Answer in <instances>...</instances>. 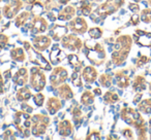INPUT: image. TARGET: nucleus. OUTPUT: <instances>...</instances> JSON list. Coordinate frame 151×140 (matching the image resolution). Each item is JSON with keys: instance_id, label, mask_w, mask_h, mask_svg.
I'll return each instance as SVG.
<instances>
[{"instance_id": "nucleus-1", "label": "nucleus", "mask_w": 151, "mask_h": 140, "mask_svg": "<svg viewBox=\"0 0 151 140\" xmlns=\"http://www.w3.org/2000/svg\"><path fill=\"white\" fill-rule=\"evenodd\" d=\"M122 119L128 124V125L134 126L137 128H141L144 126V121L139 114L138 111L134 110L132 108H126L122 110Z\"/></svg>"}, {"instance_id": "nucleus-14", "label": "nucleus", "mask_w": 151, "mask_h": 140, "mask_svg": "<svg viewBox=\"0 0 151 140\" xmlns=\"http://www.w3.org/2000/svg\"><path fill=\"white\" fill-rule=\"evenodd\" d=\"M63 57H64V55H63L62 52L58 48V44L53 46V52L51 53V55H50L52 64H57V63L61 62Z\"/></svg>"}, {"instance_id": "nucleus-11", "label": "nucleus", "mask_w": 151, "mask_h": 140, "mask_svg": "<svg viewBox=\"0 0 151 140\" xmlns=\"http://www.w3.org/2000/svg\"><path fill=\"white\" fill-rule=\"evenodd\" d=\"M62 105L63 104L60 103V101L57 98H50L47 102V108L51 114H55L62 107Z\"/></svg>"}, {"instance_id": "nucleus-25", "label": "nucleus", "mask_w": 151, "mask_h": 140, "mask_svg": "<svg viewBox=\"0 0 151 140\" xmlns=\"http://www.w3.org/2000/svg\"><path fill=\"white\" fill-rule=\"evenodd\" d=\"M141 19L145 23H150L151 22V9H145L142 11L141 15Z\"/></svg>"}, {"instance_id": "nucleus-33", "label": "nucleus", "mask_w": 151, "mask_h": 140, "mask_svg": "<svg viewBox=\"0 0 151 140\" xmlns=\"http://www.w3.org/2000/svg\"><path fill=\"white\" fill-rule=\"evenodd\" d=\"M123 135L125 136L126 138H132V132L130 131L129 129H125L123 131Z\"/></svg>"}, {"instance_id": "nucleus-10", "label": "nucleus", "mask_w": 151, "mask_h": 140, "mask_svg": "<svg viewBox=\"0 0 151 140\" xmlns=\"http://www.w3.org/2000/svg\"><path fill=\"white\" fill-rule=\"evenodd\" d=\"M27 70L25 68H21L17 73L14 75L13 80H14V82L17 84L18 86H24L27 82Z\"/></svg>"}, {"instance_id": "nucleus-2", "label": "nucleus", "mask_w": 151, "mask_h": 140, "mask_svg": "<svg viewBox=\"0 0 151 140\" xmlns=\"http://www.w3.org/2000/svg\"><path fill=\"white\" fill-rule=\"evenodd\" d=\"M30 72H31V77H30L31 87L36 92H40L45 88V85H46L45 74L40 71L38 67H32Z\"/></svg>"}, {"instance_id": "nucleus-40", "label": "nucleus", "mask_w": 151, "mask_h": 140, "mask_svg": "<svg viewBox=\"0 0 151 140\" xmlns=\"http://www.w3.org/2000/svg\"><path fill=\"white\" fill-rule=\"evenodd\" d=\"M93 92H94V94H95V95H99V96L101 94V89H99V88H97V89H95V90L93 91Z\"/></svg>"}, {"instance_id": "nucleus-22", "label": "nucleus", "mask_w": 151, "mask_h": 140, "mask_svg": "<svg viewBox=\"0 0 151 140\" xmlns=\"http://www.w3.org/2000/svg\"><path fill=\"white\" fill-rule=\"evenodd\" d=\"M89 36H90L92 39H97V38L101 37L103 35V31H101V28H92V29L89 30Z\"/></svg>"}, {"instance_id": "nucleus-12", "label": "nucleus", "mask_w": 151, "mask_h": 140, "mask_svg": "<svg viewBox=\"0 0 151 140\" xmlns=\"http://www.w3.org/2000/svg\"><path fill=\"white\" fill-rule=\"evenodd\" d=\"M73 128H71V124L69 123V121H62L59 124L58 132L59 135L61 136H68L71 134Z\"/></svg>"}, {"instance_id": "nucleus-4", "label": "nucleus", "mask_w": 151, "mask_h": 140, "mask_svg": "<svg viewBox=\"0 0 151 140\" xmlns=\"http://www.w3.org/2000/svg\"><path fill=\"white\" fill-rule=\"evenodd\" d=\"M67 77V71L65 70L63 67H58L53 71V73L50 76V82L52 84V86L57 87L60 84H62L63 82H65Z\"/></svg>"}, {"instance_id": "nucleus-6", "label": "nucleus", "mask_w": 151, "mask_h": 140, "mask_svg": "<svg viewBox=\"0 0 151 140\" xmlns=\"http://www.w3.org/2000/svg\"><path fill=\"white\" fill-rule=\"evenodd\" d=\"M21 7H22L21 1H19V0L13 1L11 4L5 5L4 6V9H3V15H4V17L7 18V19H12V18L21 9Z\"/></svg>"}, {"instance_id": "nucleus-23", "label": "nucleus", "mask_w": 151, "mask_h": 140, "mask_svg": "<svg viewBox=\"0 0 151 140\" xmlns=\"http://www.w3.org/2000/svg\"><path fill=\"white\" fill-rule=\"evenodd\" d=\"M71 82H73V86H76V87L82 86V78L80 77L79 71H75L71 74Z\"/></svg>"}, {"instance_id": "nucleus-34", "label": "nucleus", "mask_w": 151, "mask_h": 140, "mask_svg": "<svg viewBox=\"0 0 151 140\" xmlns=\"http://www.w3.org/2000/svg\"><path fill=\"white\" fill-rule=\"evenodd\" d=\"M132 23L134 24V25H137V24L139 23V16L138 15H134V16H132Z\"/></svg>"}, {"instance_id": "nucleus-31", "label": "nucleus", "mask_w": 151, "mask_h": 140, "mask_svg": "<svg viewBox=\"0 0 151 140\" xmlns=\"http://www.w3.org/2000/svg\"><path fill=\"white\" fill-rule=\"evenodd\" d=\"M81 114H82V111L80 110L79 108H73V115L75 119H78V117H81Z\"/></svg>"}, {"instance_id": "nucleus-38", "label": "nucleus", "mask_w": 151, "mask_h": 140, "mask_svg": "<svg viewBox=\"0 0 151 140\" xmlns=\"http://www.w3.org/2000/svg\"><path fill=\"white\" fill-rule=\"evenodd\" d=\"M11 70H9V71H5L4 72V77L6 78V80H9V78H11Z\"/></svg>"}, {"instance_id": "nucleus-36", "label": "nucleus", "mask_w": 151, "mask_h": 140, "mask_svg": "<svg viewBox=\"0 0 151 140\" xmlns=\"http://www.w3.org/2000/svg\"><path fill=\"white\" fill-rule=\"evenodd\" d=\"M3 93V82H2V77H1V74H0V94Z\"/></svg>"}, {"instance_id": "nucleus-15", "label": "nucleus", "mask_w": 151, "mask_h": 140, "mask_svg": "<svg viewBox=\"0 0 151 140\" xmlns=\"http://www.w3.org/2000/svg\"><path fill=\"white\" fill-rule=\"evenodd\" d=\"M67 32V29L65 27H60V26H56L54 30H51L49 32V35L52 36L54 40H59L62 36H64V34Z\"/></svg>"}, {"instance_id": "nucleus-46", "label": "nucleus", "mask_w": 151, "mask_h": 140, "mask_svg": "<svg viewBox=\"0 0 151 140\" xmlns=\"http://www.w3.org/2000/svg\"><path fill=\"white\" fill-rule=\"evenodd\" d=\"M0 1H1V0H0Z\"/></svg>"}, {"instance_id": "nucleus-27", "label": "nucleus", "mask_w": 151, "mask_h": 140, "mask_svg": "<svg viewBox=\"0 0 151 140\" xmlns=\"http://www.w3.org/2000/svg\"><path fill=\"white\" fill-rule=\"evenodd\" d=\"M33 100L35 102V104L37 106H42L44 104V101H45V97L42 94H36L35 96L33 97Z\"/></svg>"}, {"instance_id": "nucleus-8", "label": "nucleus", "mask_w": 151, "mask_h": 140, "mask_svg": "<svg viewBox=\"0 0 151 140\" xmlns=\"http://www.w3.org/2000/svg\"><path fill=\"white\" fill-rule=\"evenodd\" d=\"M32 41H33V48H36L37 50H47L49 45L51 43L50 38H48L47 36H37V37L32 38Z\"/></svg>"}, {"instance_id": "nucleus-32", "label": "nucleus", "mask_w": 151, "mask_h": 140, "mask_svg": "<svg viewBox=\"0 0 151 140\" xmlns=\"http://www.w3.org/2000/svg\"><path fill=\"white\" fill-rule=\"evenodd\" d=\"M129 9L132 11H134V13H136V11H139V5L137 4V3H130L129 4Z\"/></svg>"}, {"instance_id": "nucleus-35", "label": "nucleus", "mask_w": 151, "mask_h": 140, "mask_svg": "<svg viewBox=\"0 0 151 140\" xmlns=\"http://www.w3.org/2000/svg\"><path fill=\"white\" fill-rule=\"evenodd\" d=\"M48 19L50 20L51 22H54L55 20H56V17H55V16L53 15V13H49L48 14Z\"/></svg>"}, {"instance_id": "nucleus-30", "label": "nucleus", "mask_w": 151, "mask_h": 140, "mask_svg": "<svg viewBox=\"0 0 151 140\" xmlns=\"http://www.w3.org/2000/svg\"><path fill=\"white\" fill-rule=\"evenodd\" d=\"M91 136H88L87 139H99V133L96 131H92L90 134Z\"/></svg>"}, {"instance_id": "nucleus-39", "label": "nucleus", "mask_w": 151, "mask_h": 140, "mask_svg": "<svg viewBox=\"0 0 151 140\" xmlns=\"http://www.w3.org/2000/svg\"><path fill=\"white\" fill-rule=\"evenodd\" d=\"M24 48H25L26 50H29L30 48H31V46H30V44H29V42H27V41L24 42Z\"/></svg>"}, {"instance_id": "nucleus-5", "label": "nucleus", "mask_w": 151, "mask_h": 140, "mask_svg": "<svg viewBox=\"0 0 151 140\" xmlns=\"http://www.w3.org/2000/svg\"><path fill=\"white\" fill-rule=\"evenodd\" d=\"M69 25H70V30L76 34H83L87 30V23L84 19H81V18H77L71 21Z\"/></svg>"}, {"instance_id": "nucleus-42", "label": "nucleus", "mask_w": 151, "mask_h": 140, "mask_svg": "<svg viewBox=\"0 0 151 140\" xmlns=\"http://www.w3.org/2000/svg\"><path fill=\"white\" fill-rule=\"evenodd\" d=\"M47 90H48V91H52L53 88H52V87H48V88H47Z\"/></svg>"}, {"instance_id": "nucleus-3", "label": "nucleus", "mask_w": 151, "mask_h": 140, "mask_svg": "<svg viewBox=\"0 0 151 140\" xmlns=\"http://www.w3.org/2000/svg\"><path fill=\"white\" fill-rule=\"evenodd\" d=\"M62 45L69 50H78L82 46V41L75 34H71L62 38Z\"/></svg>"}, {"instance_id": "nucleus-21", "label": "nucleus", "mask_w": 151, "mask_h": 140, "mask_svg": "<svg viewBox=\"0 0 151 140\" xmlns=\"http://www.w3.org/2000/svg\"><path fill=\"white\" fill-rule=\"evenodd\" d=\"M139 109L144 113L151 112V100H144L139 104Z\"/></svg>"}, {"instance_id": "nucleus-9", "label": "nucleus", "mask_w": 151, "mask_h": 140, "mask_svg": "<svg viewBox=\"0 0 151 140\" xmlns=\"http://www.w3.org/2000/svg\"><path fill=\"white\" fill-rule=\"evenodd\" d=\"M96 76H97V72L93 67L88 66L83 70V78L88 84H92L95 80V78H96Z\"/></svg>"}, {"instance_id": "nucleus-19", "label": "nucleus", "mask_w": 151, "mask_h": 140, "mask_svg": "<svg viewBox=\"0 0 151 140\" xmlns=\"http://www.w3.org/2000/svg\"><path fill=\"white\" fill-rule=\"evenodd\" d=\"M75 15V9L71 6H68L63 11V13L58 17L59 20H70Z\"/></svg>"}, {"instance_id": "nucleus-18", "label": "nucleus", "mask_w": 151, "mask_h": 140, "mask_svg": "<svg viewBox=\"0 0 151 140\" xmlns=\"http://www.w3.org/2000/svg\"><path fill=\"white\" fill-rule=\"evenodd\" d=\"M145 89H146V84H145L144 77L138 76L134 82V90L137 91V92H142Z\"/></svg>"}, {"instance_id": "nucleus-37", "label": "nucleus", "mask_w": 151, "mask_h": 140, "mask_svg": "<svg viewBox=\"0 0 151 140\" xmlns=\"http://www.w3.org/2000/svg\"><path fill=\"white\" fill-rule=\"evenodd\" d=\"M141 97H142V94H138V95H137V97L134 99V104H137V103L139 102V100L141 99Z\"/></svg>"}, {"instance_id": "nucleus-24", "label": "nucleus", "mask_w": 151, "mask_h": 140, "mask_svg": "<svg viewBox=\"0 0 151 140\" xmlns=\"http://www.w3.org/2000/svg\"><path fill=\"white\" fill-rule=\"evenodd\" d=\"M117 100H118V96L116 94H113V93H111V92L106 93V95H105L106 103H114Z\"/></svg>"}, {"instance_id": "nucleus-45", "label": "nucleus", "mask_w": 151, "mask_h": 140, "mask_svg": "<svg viewBox=\"0 0 151 140\" xmlns=\"http://www.w3.org/2000/svg\"><path fill=\"white\" fill-rule=\"evenodd\" d=\"M0 19H1V14H0Z\"/></svg>"}, {"instance_id": "nucleus-29", "label": "nucleus", "mask_w": 151, "mask_h": 140, "mask_svg": "<svg viewBox=\"0 0 151 140\" xmlns=\"http://www.w3.org/2000/svg\"><path fill=\"white\" fill-rule=\"evenodd\" d=\"M21 107H22V109H23L25 112H27V113H30V112H32V110H33V108L32 107H30V106H28L26 103H23V104L21 105Z\"/></svg>"}, {"instance_id": "nucleus-13", "label": "nucleus", "mask_w": 151, "mask_h": 140, "mask_svg": "<svg viewBox=\"0 0 151 140\" xmlns=\"http://www.w3.org/2000/svg\"><path fill=\"white\" fill-rule=\"evenodd\" d=\"M57 91H58V96H60L61 98L65 99V100L70 99L73 97V92H71V89L69 88L67 85H63V86L59 87V88L57 89Z\"/></svg>"}, {"instance_id": "nucleus-26", "label": "nucleus", "mask_w": 151, "mask_h": 140, "mask_svg": "<svg viewBox=\"0 0 151 140\" xmlns=\"http://www.w3.org/2000/svg\"><path fill=\"white\" fill-rule=\"evenodd\" d=\"M99 82H101L104 87H106V88H109V87L111 86V78L108 75L104 74V75H101V77H99Z\"/></svg>"}, {"instance_id": "nucleus-7", "label": "nucleus", "mask_w": 151, "mask_h": 140, "mask_svg": "<svg viewBox=\"0 0 151 140\" xmlns=\"http://www.w3.org/2000/svg\"><path fill=\"white\" fill-rule=\"evenodd\" d=\"M136 33L137 34L134 35V40H136L140 45L151 46V33L141 31V30H138Z\"/></svg>"}, {"instance_id": "nucleus-17", "label": "nucleus", "mask_w": 151, "mask_h": 140, "mask_svg": "<svg viewBox=\"0 0 151 140\" xmlns=\"http://www.w3.org/2000/svg\"><path fill=\"white\" fill-rule=\"evenodd\" d=\"M11 56L13 60L19 61V62H23L25 60V52L23 48H16V50H12Z\"/></svg>"}, {"instance_id": "nucleus-41", "label": "nucleus", "mask_w": 151, "mask_h": 140, "mask_svg": "<svg viewBox=\"0 0 151 140\" xmlns=\"http://www.w3.org/2000/svg\"><path fill=\"white\" fill-rule=\"evenodd\" d=\"M68 1H69V0H59V2H60L61 4H66Z\"/></svg>"}, {"instance_id": "nucleus-20", "label": "nucleus", "mask_w": 151, "mask_h": 140, "mask_svg": "<svg viewBox=\"0 0 151 140\" xmlns=\"http://www.w3.org/2000/svg\"><path fill=\"white\" fill-rule=\"evenodd\" d=\"M81 101H82V104L85 106H88V105L92 104L94 102V97L91 94L90 92H85L84 94L81 96Z\"/></svg>"}, {"instance_id": "nucleus-28", "label": "nucleus", "mask_w": 151, "mask_h": 140, "mask_svg": "<svg viewBox=\"0 0 151 140\" xmlns=\"http://www.w3.org/2000/svg\"><path fill=\"white\" fill-rule=\"evenodd\" d=\"M82 14L84 16H90L91 14V6L89 5H85V6H82Z\"/></svg>"}, {"instance_id": "nucleus-44", "label": "nucleus", "mask_w": 151, "mask_h": 140, "mask_svg": "<svg viewBox=\"0 0 151 140\" xmlns=\"http://www.w3.org/2000/svg\"><path fill=\"white\" fill-rule=\"evenodd\" d=\"M149 3H150V5H151V0H149Z\"/></svg>"}, {"instance_id": "nucleus-16", "label": "nucleus", "mask_w": 151, "mask_h": 140, "mask_svg": "<svg viewBox=\"0 0 151 140\" xmlns=\"http://www.w3.org/2000/svg\"><path fill=\"white\" fill-rule=\"evenodd\" d=\"M31 96L32 95L29 91V88H28V87H24L23 89H21V90L18 92L17 99H18V101L22 102V101H27L28 99L31 98Z\"/></svg>"}, {"instance_id": "nucleus-43", "label": "nucleus", "mask_w": 151, "mask_h": 140, "mask_svg": "<svg viewBox=\"0 0 151 140\" xmlns=\"http://www.w3.org/2000/svg\"><path fill=\"white\" fill-rule=\"evenodd\" d=\"M134 1H136V2H139V1H140V0H134Z\"/></svg>"}]
</instances>
